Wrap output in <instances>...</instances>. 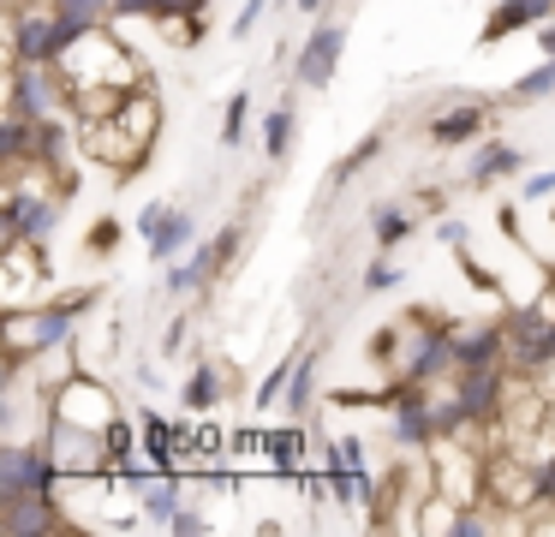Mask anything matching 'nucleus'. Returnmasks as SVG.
I'll return each mask as SVG.
<instances>
[{
	"instance_id": "423d86ee",
	"label": "nucleus",
	"mask_w": 555,
	"mask_h": 537,
	"mask_svg": "<svg viewBox=\"0 0 555 537\" xmlns=\"http://www.w3.org/2000/svg\"><path fill=\"white\" fill-rule=\"evenodd\" d=\"M233 245H240V227H228V233H216L204 251H192V263H185V269H173V274H168V286H173V293H192V286L216 281L221 263L233 257Z\"/></svg>"
},
{
	"instance_id": "4c0bfd02",
	"label": "nucleus",
	"mask_w": 555,
	"mask_h": 537,
	"mask_svg": "<svg viewBox=\"0 0 555 537\" xmlns=\"http://www.w3.org/2000/svg\"><path fill=\"white\" fill-rule=\"evenodd\" d=\"M543 54H555V24H550V30H543Z\"/></svg>"
},
{
	"instance_id": "4468645a",
	"label": "nucleus",
	"mask_w": 555,
	"mask_h": 537,
	"mask_svg": "<svg viewBox=\"0 0 555 537\" xmlns=\"http://www.w3.org/2000/svg\"><path fill=\"white\" fill-rule=\"evenodd\" d=\"M495 394H502V376L490 370H466V388H460V406H466L472 418H490L495 412Z\"/></svg>"
},
{
	"instance_id": "cd10ccee",
	"label": "nucleus",
	"mask_w": 555,
	"mask_h": 537,
	"mask_svg": "<svg viewBox=\"0 0 555 537\" xmlns=\"http://www.w3.org/2000/svg\"><path fill=\"white\" fill-rule=\"evenodd\" d=\"M102 442H108L114 460H126V453H132V430H126L120 418H108V424H102Z\"/></svg>"
},
{
	"instance_id": "bb28decb",
	"label": "nucleus",
	"mask_w": 555,
	"mask_h": 537,
	"mask_svg": "<svg viewBox=\"0 0 555 537\" xmlns=\"http://www.w3.org/2000/svg\"><path fill=\"white\" fill-rule=\"evenodd\" d=\"M245 119H251V95H233V102H228V126H221V143H240L245 138Z\"/></svg>"
},
{
	"instance_id": "72a5a7b5",
	"label": "nucleus",
	"mask_w": 555,
	"mask_h": 537,
	"mask_svg": "<svg viewBox=\"0 0 555 537\" xmlns=\"http://www.w3.org/2000/svg\"><path fill=\"white\" fill-rule=\"evenodd\" d=\"M550 191H555V167H550V174H531L526 179V197H550Z\"/></svg>"
},
{
	"instance_id": "0eeeda50",
	"label": "nucleus",
	"mask_w": 555,
	"mask_h": 537,
	"mask_svg": "<svg viewBox=\"0 0 555 537\" xmlns=\"http://www.w3.org/2000/svg\"><path fill=\"white\" fill-rule=\"evenodd\" d=\"M49 66H54V60H25V66H18V78H13V114L49 119V107H54V78H49Z\"/></svg>"
},
{
	"instance_id": "c85d7f7f",
	"label": "nucleus",
	"mask_w": 555,
	"mask_h": 537,
	"mask_svg": "<svg viewBox=\"0 0 555 537\" xmlns=\"http://www.w3.org/2000/svg\"><path fill=\"white\" fill-rule=\"evenodd\" d=\"M144 430H150V460L168 465V424H162V418H144Z\"/></svg>"
},
{
	"instance_id": "a878e982",
	"label": "nucleus",
	"mask_w": 555,
	"mask_h": 537,
	"mask_svg": "<svg viewBox=\"0 0 555 537\" xmlns=\"http://www.w3.org/2000/svg\"><path fill=\"white\" fill-rule=\"evenodd\" d=\"M293 365H299V358H281V365L269 370V376H263V388H257V406H275V400H281V388L293 382Z\"/></svg>"
},
{
	"instance_id": "f3484780",
	"label": "nucleus",
	"mask_w": 555,
	"mask_h": 537,
	"mask_svg": "<svg viewBox=\"0 0 555 537\" xmlns=\"http://www.w3.org/2000/svg\"><path fill=\"white\" fill-rule=\"evenodd\" d=\"M185 239H192V215L168 209V221H162V227H156V239H150V257H156V263H168L173 251L185 245Z\"/></svg>"
},
{
	"instance_id": "2f4dec72",
	"label": "nucleus",
	"mask_w": 555,
	"mask_h": 537,
	"mask_svg": "<svg viewBox=\"0 0 555 537\" xmlns=\"http://www.w3.org/2000/svg\"><path fill=\"white\" fill-rule=\"evenodd\" d=\"M531 496H538V501H555V453L543 460V472H538V484H531Z\"/></svg>"
},
{
	"instance_id": "9b49d317",
	"label": "nucleus",
	"mask_w": 555,
	"mask_h": 537,
	"mask_svg": "<svg viewBox=\"0 0 555 537\" xmlns=\"http://www.w3.org/2000/svg\"><path fill=\"white\" fill-rule=\"evenodd\" d=\"M550 12H555V0H502L490 12V24H483V42H502V36L526 30V24H543Z\"/></svg>"
},
{
	"instance_id": "f257e3e1",
	"label": "nucleus",
	"mask_w": 555,
	"mask_h": 537,
	"mask_svg": "<svg viewBox=\"0 0 555 537\" xmlns=\"http://www.w3.org/2000/svg\"><path fill=\"white\" fill-rule=\"evenodd\" d=\"M73 317H78L73 305L37 310V317H25V310H13V317H7V346H13V365H25L30 353H49L54 341H66V329H73Z\"/></svg>"
},
{
	"instance_id": "473e14b6",
	"label": "nucleus",
	"mask_w": 555,
	"mask_h": 537,
	"mask_svg": "<svg viewBox=\"0 0 555 537\" xmlns=\"http://www.w3.org/2000/svg\"><path fill=\"white\" fill-rule=\"evenodd\" d=\"M168 221V203H150L144 215H138V227H144V239H156V227Z\"/></svg>"
},
{
	"instance_id": "b1692460",
	"label": "nucleus",
	"mask_w": 555,
	"mask_h": 537,
	"mask_svg": "<svg viewBox=\"0 0 555 537\" xmlns=\"http://www.w3.org/2000/svg\"><path fill=\"white\" fill-rule=\"evenodd\" d=\"M550 90H555V54L543 60L538 72H526V78L514 84V95H519V102H531V95H550Z\"/></svg>"
},
{
	"instance_id": "e433bc0d",
	"label": "nucleus",
	"mask_w": 555,
	"mask_h": 537,
	"mask_svg": "<svg viewBox=\"0 0 555 537\" xmlns=\"http://www.w3.org/2000/svg\"><path fill=\"white\" fill-rule=\"evenodd\" d=\"M454 532H460V537H472V532H483V520H478V513H460Z\"/></svg>"
},
{
	"instance_id": "c9c22d12",
	"label": "nucleus",
	"mask_w": 555,
	"mask_h": 537,
	"mask_svg": "<svg viewBox=\"0 0 555 537\" xmlns=\"http://www.w3.org/2000/svg\"><path fill=\"white\" fill-rule=\"evenodd\" d=\"M257 18H263V0H245V12H240V24H233V30L245 36V30H251V24H257Z\"/></svg>"
},
{
	"instance_id": "5701e85b",
	"label": "nucleus",
	"mask_w": 555,
	"mask_h": 537,
	"mask_svg": "<svg viewBox=\"0 0 555 537\" xmlns=\"http://www.w3.org/2000/svg\"><path fill=\"white\" fill-rule=\"evenodd\" d=\"M311 376H317V358H299V365H293V382H287V412H305V400H311Z\"/></svg>"
},
{
	"instance_id": "aec40b11",
	"label": "nucleus",
	"mask_w": 555,
	"mask_h": 537,
	"mask_svg": "<svg viewBox=\"0 0 555 537\" xmlns=\"http://www.w3.org/2000/svg\"><path fill=\"white\" fill-rule=\"evenodd\" d=\"M371 233H376V245H400V239L412 233V215L406 209H376Z\"/></svg>"
},
{
	"instance_id": "7ed1b4c3",
	"label": "nucleus",
	"mask_w": 555,
	"mask_h": 537,
	"mask_svg": "<svg viewBox=\"0 0 555 537\" xmlns=\"http://www.w3.org/2000/svg\"><path fill=\"white\" fill-rule=\"evenodd\" d=\"M54 477H61V460H49V453H30V448H7V453H0V496L54 489Z\"/></svg>"
},
{
	"instance_id": "c756f323",
	"label": "nucleus",
	"mask_w": 555,
	"mask_h": 537,
	"mask_svg": "<svg viewBox=\"0 0 555 537\" xmlns=\"http://www.w3.org/2000/svg\"><path fill=\"white\" fill-rule=\"evenodd\" d=\"M400 281V269H388V263H371V269H364V286H371V293H383V286H395Z\"/></svg>"
},
{
	"instance_id": "6e6552de",
	"label": "nucleus",
	"mask_w": 555,
	"mask_h": 537,
	"mask_svg": "<svg viewBox=\"0 0 555 537\" xmlns=\"http://www.w3.org/2000/svg\"><path fill=\"white\" fill-rule=\"evenodd\" d=\"M54 209H61L54 197H25V191H13V203H7V245L54 233V221H61Z\"/></svg>"
},
{
	"instance_id": "6ab92c4d",
	"label": "nucleus",
	"mask_w": 555,
	"mask_h": 537,
	"mask_svg": "<svg viewBox=\"0 0 555 537\" xmlns=\"http://www.w3.org/2000/svg\"><path fill=\"white\" fill-rule=\"evenodd\" d=\"M144 484V477H138ZM144 513H156V520H173L180 513V489H173V477H150L144 484Z\"/></svg>"
},
{
	"instance_id": "ddd939ff",
	"label": "nucleus",
	"mask_w": 555,
	"mask_h": 537,
	"mask_svg": "<svg viewBox=\"0 0 555 537\" xmlns=\"http://www.w3.org/2000/svg\"><path fill=\"white\" fill-rule=\"evenodd\" d=\"M478 131H483V102H460L454 114L430 119V138L436 143H466V138H478Z\"/></svg>"
},
{
	"instance_id": "7c9ffc66",
	"label": "nucleus",
	"mask_w": 555,
	"mask_h": 537,
	"mask_svg": "<svg viewBox=\"0 0 555 537\" xmlns=\"http://www.w3.org/2000/svg\"><path fill=\"white\" fill-rule=\"evenodd\" d=\"M173 532H180V537H197V532H204V513H197V508H180V513H173Z\"/></svg>"
},
{
	"instance_id": "f03ea898",
	"label": "nucleus",
	"mask_w": 555,
	"mask_h": 537,
	"mask_svg": "<svg viewBox=\"0 0 555 537\" xmlns=\"http://www.w3.org/2000/svg\"><path fill=\"white\" fill-rule=\"evenodd\" d=\"M73 42H85V36H78L73 24L61 18V12H25V18L13 24L18 60H61Z\"/></svg>"
},
{
	"instance_id": "dca6fc26",
	"label": "nucleus",
	"mask_w": 555,
	"mask_h": 537,
	"mask_svg": "<svg viewBox=\"0 0 555 537\" xmlns=\"http://www.w3.org/2000/svg\"><path fill=\"white\" fill-rule=\"evenodd\" d=\"M514 167H519L514 143H490V150H478V162H472V186H490V179L514 174Z\"/></svg>"
},
{
	"instance_id": "58836bf2",
	"label": "nucleus",
	"mask_w": 555,
	"mask_h": 537,
	"mask_svg": "<svg viewBox=\"0 0 555 537\" xmlns=\"http://www.w3.org/2000/svg\"><path fill=\"white\" fill-rule=\"evenodd\" d=\"M299 7H305V12H317V7H323V0H299Z\"/></svg>"
},
{
	"instance_id": "f8f14e48",
	"label": "nucleus",
	"mask_w": 555,
	"mask_h": 537,
	"mask_svg": "<svg viewBox=\"0 0 555 537\" xmlns=\"http://www.w3.org/2000/svg\"><path fill=\"white\" fill-rule=\"evenodd\" d=\"M495 358H502V329L454 334V370H490Z\"/></svg>"
},
{
	"instance_id": "2eb2a0df",
	"label": "nucleus",
	"mask_w": 555,
	"mask_h": 537,
	"mask_svg": "<svg viewBox=\"0 0 555 537\" xmlns=\"http://www.w3.org/2000/svg\"><path fill=\"white\" fill-rule=\"evenodd\" d=\"M54 12H61L78 36H90L102 18H114V0H54Z\"/></svg>"
},
{
	"instance_id": "393cba45",
	"label": "nucleus",
	"mask_w": 555,
	"mask_h": 537,
	"mask_svg": "<svg viewBox=\"0 0 555 537\" xmlns=\"http://www.w3.org/2000/svg\"><path fill=\"white\" fill-rule=\"evenodd\" d=\"M376 150H383V131H371V138H364V143H359V150H352V155H347V162H340V167H335V186H347V179H352V174H359V167H364V162H371V155H376Z\"/></svg>"
},
{
	"instance_id": "9d476101",
	"label": "nucleus",
	"mask_w": 555,
	"mask_h": 537,
	"mask_svg": "<svg viewBox=\"0 0 555 537\" xmlns=\"http://www.w3.org/2000/svg\"><path fill=\"white\" fill-rule=\"evenodd\" d=\"M395 436L406 442V448H424V442L436 436V412L424 406L418 382H406V388L395 394Z\"/></svg>"
},
{
	"instance_id": "412c9836",
	"label": "nucleus",
	"mask_w": 555,
	"mask_h": 537,
	"mask_svg": "<svg viewBox=\"0 0 555 537\" xmlns=\"http://www.w3.org/2000/svg\"><path fill=\"white\" fill-rule=\"evenodd\" d=\"M287 143H293V114H287V107H275V114H269V126H263L269 162H281V155H287Z\"/></svg>"
},
{
	"instance_id": "f704fd0d",
	"label": "nucleus",
	"mask_w": 555,
	"mask_h": 537,
	"mask_svg": "<svg viewBox=\"0 0 555 537\" xmlns=\"http://www.w3.org/2000/svg\"><path fill=\"white\" fill-rule=\"evenodd\" d=\"M395 346H400V334H395V329H383V334L371 341V358H395Z\"/></svg>"
},
{
	"instance_id": "4be33fe9",
	"label": "nucleus",
	"mask_w": 555,
	"mask_h": 537,
	"mask_svg": "<svg viewBox=\"0 0 555 537\" xmlns=\"http://www.w3.org/2000/svg\"><path fill=\"white\" fill-rule=\"evenodd\" d=\"M30 126H37V119H25V114H13L7 126H0V155H7V162H18V155H25Z\"/></svg>"
},
{
	"instance_id": "20e7f679",
	"label": "nucleus",
	"mask_w": 555,
	"mask_h": 537,
	"mask_svg": "<svg viewBox=\"0 0 555 537\" xmlns=\"http://www.w3.org/2000/svg\"><path fill=\"white\" fill-rule=\"evenodd\" d=\"M340 48H347V30H340V24H323V30H311V42L299 48V84H305V90H323V84L335 78Z\"/></svg>"
},
{
	"instance_id": "1a4fd4ad",
	"label": "nucleus",
	"mask_w": 555,
	"mask_h": 537,
	"mask_svg": "<svg viewBox=\"0 0 555 537\" xmlns=\"http://www.w3.org/2000/svg\"><path fill=\"white\" fill-rule=\"evenodd\" d=\"M412 329H418V341H412V358H406V382H430V376H442L448 365H454V341L448 334H436V329H424V317H412Z\"/></svg>"
},
{
	"instance_id": "39448f33",
	"label": "nucleus",
	"mask_w": 555,
	"mask_h": 537,
	"mask_svg": "<svg viewBox=\"0 0 555 537\" xmlns=\"http://www.w3.org/2000/svg\"><path fill=\"white\" fill-rule=\"evenodd\" d=\"M0 532H13V537L54 532V501H49V489H25V496H0Z\"/></svg>"
},
{
	"instance_id": "a211bd4d",
	"label": "nucleus",
	"mask_w": 555,
	"mask_h": 537,
	"mask_svg": "<svg viewBox=\"0 0 555 537\" xmlns=\"http://www.w3.org/2000/svg\"><path fill=\"white\" fill-rule=\"evenodd\" d=\"M216 400H221V376H216V365H197V370H192V382H185V406H192V412H209Z\"/></svg>"
}]
</instances>
